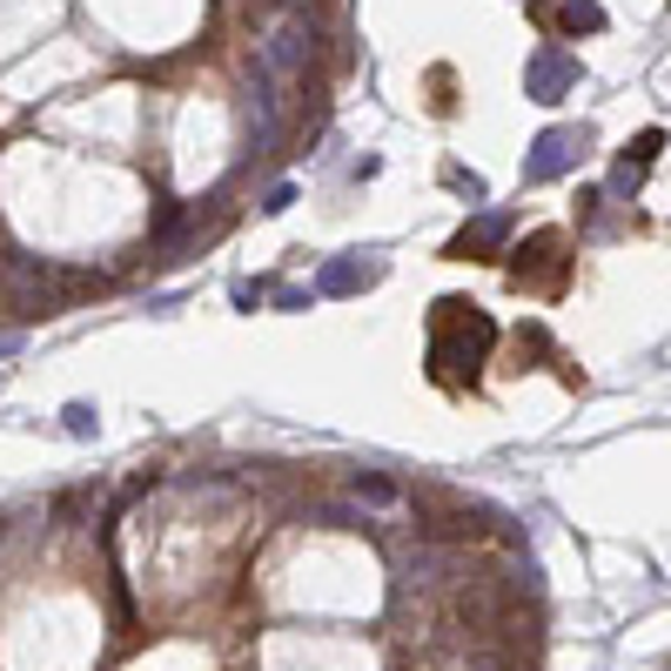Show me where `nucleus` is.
Instances as JSON below:
<instances>
[{
  "instance_id": "6",
  "label": "nucleus",
  "mask_w": 671,
  "mask_h": 671,
  "mask_svg": "<svg viewBox=\"0 0 671 671\" xmlns=\"http://www.w3.org/2000/svg\"><path fill=\"white\" fill-rule=\"evenodd\" d=\"M503 228H511L503 215H477L470 228H457V235H450L444 256H450V263H490V248L503 242Z\"/></svg>"
},
{
  "instance_id": "4",
  "label": "nucleus",
  "mask_w": 671,
  "mask_h": 671,
  "mask_svg": "<svg viewBox=\"0 0 671 671\" xmlns=\"http://www.w3.org/2000/svg\"><path fill=\"white\" fill-rule=\"evenodd\" d=\"M564 88H577V61L557 54V47L531 54V67H524V95H531V102H564Z\"/></svg>"
},
{
  "instance_id": "13",
  "label": "nucleus",
  "mask_w": 671,
  "mask_h": 671,
  "mask_svg": "<svg viewBox=\"0 0 671 671\" xmlns=\"http://www.w3.org/2000/svg\"><path fill=\"white\" fill-rule=\"evenodd\" d=\"M263 302V283H235V309H256Z\"/></svg>"
},
{
  "instance_id": "14",
  "label": "nucleus",
  "mask_w": 671,
  "mask_h": 671,
  "mask_svg": "<svg viewBox=\"0 0 671 671\" xmlns=\"http://www.w3.org/2000/svg\"><path fill=\"white\" fill-rule=\"evenodd\" d=\"M8 350H21V336H0V356H8Z\"/></svg>"
},
{
  "instance_id": "1",
  "label": "nucleus",
  "mask_w": 671,
  "mask_h": 671,
  "mask_svg": "<svg viewBox=\"0 0 671 671\" xmlns=\"http://www.w3.org/2000/svg\"><path fill=\"white\" fill-rule=\"evenodd\" d=\"M497 343V322L470 296H444L430 309V383L444 390H477V370Z\"/></svg>"
},
{
  "instance_id": "10",
  "label": "nucleus",
  "mask_w": 671,
  "mask_h": 671,
  "mask_svg": "<svg viewBox=\"0 0 671 671\" xmlns=\"http://www.w3.org/2000/svg\"><path fill=\"white\" fill-rule=\"evenodd\" d=\"M444 182H450L457 195H470V202H483V175H470V168H457V161H450V168H444Z\"/></svg>"
},
{
  "instance_id": "2",
  "label": "nucleus",
  "mask_w": 671,
  "mask_h": 671,
  "mask_svg": "<svg viewBox=\"0 0 671 671\" xmlns=\"http://www.w3.org/2000/svg\"><path fill=\"white\" fill-rule=\"evenodd\" d=\"M511 283L524 296H564V283H571V242H564V228H537V235H524L511 248Z\"/></svg>"
},
{
  "instance_id": "3",
  "label": "nucleus",
  "mask_w": 671,
  "mask_h": 671,
  "mask_svg": "<svg viewBox=\"0 0 671 671\" xmlns=\"http://www.w3.org/2000/svg\"><path fill=\"white\" fill-rule=\"evenodd\" d=\"M592 148V128H551V135H537V148H531V161H524V182H551V175H564V168Z\"/></svg>"
},
{
  "instance_id": "12",
  "label": "nucleus",
  "mask_w": 671,
  "mask_h": 671,
  "mask_svg": "<svg viewBox=\"0 0 671 671\" xmlns=\"http://www.w3.org/2000/svg\"><path fill=\"white\" fill-rule=\"evenodd\" d=\"M289 202H296V189H289V182H276V189H269V195H263V215H283V209H289Z\"/></svg>"
},
{
  "instance_id": "7",
  "label": "nucleus",
  "mask_w": 671,
  "mask_h": 671,
  "mask_svg": "<svg viewBox=\"0 0 671 671\" xmlns=\"http://www.w3.org/2000/svg\"><path fill=\"white\" fill-rule=\"evenodd\" d=\"M537 14H544V21H557V34H571V41L605 28V8H598V0H557V14H551V8H537Z\"/></svg>"
},
{
  "instance_id": "5",
  "label": "nucleus",
  "mask_w": 671,
  "mask_h": 671,
  "mask_svg": "<svg viewBox=\"0 0 671 671\" xmlns=\"http://www.w3.org/2000/svg\"><path fill=\"white\" fill-rule=\"evenodd\" d=\"M370 283H383V263L370 256H336V263H322V276H316V296H356V289H370Z\"/></svg>"
},
{
  "instance_id": "8",
  "label": "nucleus",
  "mask_w": 671,
  "mask_h": 671,
  "mask_svg": "<svg viewBox=\"0 0 671 671\" xmlns=\"http://www.w3.org/2000/svg\"><path fill=\"white\" fill-rule=\"evenodd\" d=\"M658 148H664V128H645V135L625 148V161H618V189H638V175L658 161Z\"/></svg>"
},
{
  "instance_id": "9",
  "label": "nucleus",
  "mask_w": 671,
  "mask_h": 671,
  "mask_svg": "<svg viewBox=\"0 0 671 671\" xmlns=\"http://www.w3.org/2000/svg\"><path fill=\"white\" fill-rule=\"evenodd\" d=\"M61 416H67V437H95V424H102V416H95V403H67Z\"/></svg>"
},
{
  "instance_id": "11",
  "label": "nucleus",
  "mask_w": 671,
  "mask_h": 671,
  "mask_svg": "<svg viewBox=\"0 0 671 671\" xmlns=\"http://www.w3.org/2000/svg\"><path fill=\"white\" fill-rule=\"evenodd\" d=\"M356 497H370V503H390V497H396V483H390V477H356Z\"/></svg>"
}]
</instances>
